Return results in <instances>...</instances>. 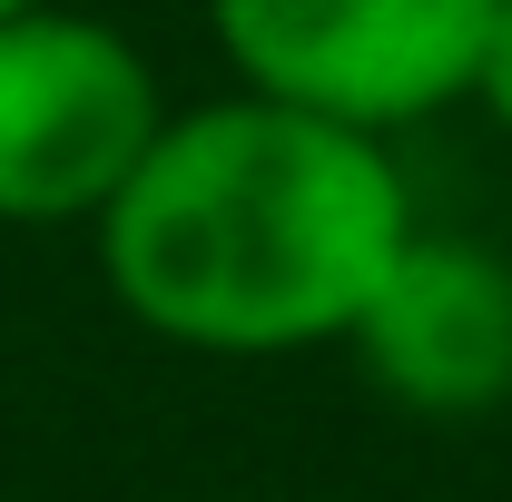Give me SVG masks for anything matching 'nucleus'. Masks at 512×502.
<instances>
[{"label": "nucleus", "mask_w": 512, "mask_h": 502, "mask_svg": "<svg viewBox=\"0 0 512 502\" xmlns=\"http://www.w3.org/2000/svg\"><path fill=\"white\" fill-rule=\"evenodd\" d=\"M414 227L394 138L227 89L207 109H168L89 247L138 335L276 365L345 345Z\"/></svg>", "instance_id": "f257e3e1"}, {"label": "nucleus", "mask_w": 512, "mask_h": 502, "mask_svg": "<svg viewBox=\"0 0 512 502\" xmlns=\"http://www.w3.org/2000/svg\"><path fill=\"white\" fill-rule=\"evenodd\" d=\"M158 128V60L119 20L69 0L0 20V227H99Z\"/></svg>", "instance_id": "f03ea898"}, {"label": "nucleus", "mask_w": 512, "mask_h": 502, "mask_svg": "<svg viewBox=\"0 0 512 502\" xmlns=\"http://www.w3.org/2000/svg\"><path fill=\"white\" fill-rule=\"evenodd\" d=\"M493 0H207L237 89L345 128H424L473 99Z\"/></svg>", "instance_id": "7ed1b4c3"}, {"label": "nucleus", "mask_w": 512, "mask_h": 502, "mask_svg": "<svg viewBox=\"0 0 512 502\" xmlns=\"http://www.w3.org/2000/svg\"><path fill=\"white\" fill-rule=\"evenodd\" d=\"M345 355L384 404L424 424H473L512 404V256L453 227H414L365 296Z\"/></svg>", "instance_id": "20e7f679"}, {"label": "nucleus", "mask_w": 512, "mask_h": 502, "mask_svg": "<svg viewBox=\"0 0 512 502\" xmlns=\"http://www.w3.org/2000/svg\"><path fill=\"white\" fill-rule=\"evenodd\" d=\"M473 109L512 138V0H493V30H483V60H473Z\"/></svg>", "instance_id": "39448f33"}, {"label": "nucleus", "mask_w": 512, "mask_h": 502, "mask_svg": "<svg viewBox=\"0 0 512 502\" xmlns=\"http://www.w3.org/2000/svg\"><path fill=\"white\" fill-rule=\"evenodd\" d=\"M20 10H40V0H0V20H20Z\"/></svg>", "instance_id": "423d86ee"}]
</instances>
